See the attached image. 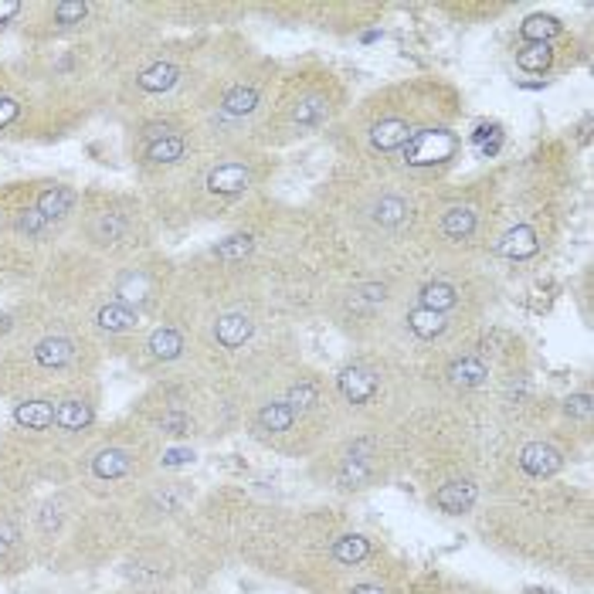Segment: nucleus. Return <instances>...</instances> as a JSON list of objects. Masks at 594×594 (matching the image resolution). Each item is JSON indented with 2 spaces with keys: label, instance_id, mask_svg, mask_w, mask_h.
Segmentation results:
<instances>
[{
  "label": "nucleus",
  "instance_id": "dca6fc26",
  "mask_svg": "<svg viewBox=\"0 0 594 594\" xmlns=\"http://www.w3.org/2000/svg\"><path fill=\"white\" fill-rule=\"evenodd\" d=\"M177 79H181V71H177V65H170V61H153L150 69H143L140 75H136V85H140L143 92H170L173 85H177Z\"/></svg>",
  "mask_w": 594,
  "mask_h": 594
},
{
  "label": "nucleus",
  "instance_id": "e433bc0d",
  "mask_svg": "<svg viewBox=\"0 0 594 594\" xmlns=\"http://www.w3.org/2000/svg\"><path fill=\"white\" fill-rule=\"evenodd\" d=\"M187 462H194V452H190V449H167V452H163V466H170V469L187 466Z\"/></svg>",
  "mask_w": 594,
  "mask_h": 594
},
{
  "label": "nucleus",
  "instance_id": "aec40b11",
  "mask_svg": "<svg viewBox=\"0 0 594 594\" xmlns=\"http://www.w3.org/2000/svg\"><path fill=\"white\" fill-rule=\"evenodd\" d=\"M408 329L414 333V337H422V339H435V337L445 333V316L418 306V310L408 312Z\"/></svg>",
  "mask_w": 594,
  "mask_h": 594
},
{
  "label": "nucleus",
  "instance_id": "72a5a7b5",
  "mask_svg": "<svg viewBox=\"0 0 594 594\" xmlns=\"http://www.w3.org/2000/svg\"><path fill=\"white\" fill-rule=\"evenodd\" d=\"M289 408L296 411V408H312L316 404V387L312 384H299V387H292L289 391V401H285Z\"/></svg>",
  "mask_w": 594,
  "mask_h": 594
},
{
  "label": "nucleus",
  "instance_id": "f257e3e1",
  "mask_svg": "<svg viewBox=\"0 0 594 594\" xmlns=\"http://www.w3.org/2000/svg\"><path fill=\"white\" fill-rule=\"evenodd\" d=\"M455 153V136L445 133V129H424V133H414L408 143H404V156H408L411 167H428V163H441Z\"/></svg>",
  "mask_w": 594,
  "mask_h": 594
},
{
  "label": "nucleus",
  "instance_id": "a211bd4d",
  "mask_svg": "<svg viewBox=\"0 0 594 594\" xmlns=\"http://www.w3.org/2000/svg\"><path fill=\"white\" fill-rule=\"evenodd\" d=\"M537 231L534 227H513L506 238L499 241V255H506V258H530V255H537Z\"/></svg>",
  "mask_w": 594,
  "mask_h": 594
},
{
  "label": "nucleus",
  "instance_id": "412c9836",
  "mask_svg": "<svg viewBox=\"0 0 594 594\" xmlns=\"http://www.w3.org/2000/svg\"><path fill=\"white\" fill-rule=\"evenodd\" d=\"M374 221L384 227H401L408 221V204L397 198V194H384V198L374 204Z\"/></svg>",
  "mask_w": 594,
  "mask_h": 594
},
{
  "label": "nucleus",
  "instance_id": "2eb2a0df",
  "mask_svg": "<svg viewBox=\"0 0 594 594\" xmlns=\"http://www.w3.org/2000/svg\"><path fill=\"white\" fill-rule=\"evenodd\" d=\"M408 140H411V126L404 123V119H381L377 126L370 129V143H374L377 150H384V153H391V150H397V146H404Z\"/></svg>",
  "mask_w": 594,
  "mask_h": 594
},
{
  "label": "nucleus",
  "instance_id": "4c0bfd02",
  "mask_svg": "<svg viewBox=\"0 0 594 594\" xmlns=\"http://www.w3.org/2000/svg\"><path fill=\"white\" fill-rule=\"evenodd\" d=\"M24 11V4H17V0H0V24H7L11 17H17Z\"/></svg>",
  "mask_w": 594,
  "mask_h": 594
},
{
  "label": "nucleus",
  "instance_id": "a878e982",
  "mask_svg": "<svg viewBox=\"0 0 594 594\" xmlns=\"http://www.w3.org/2000/svg\"><path fill=\"white\" fill-rule=\"evenodd\" d=\"M292 422H296V411L289 408V404H265V408L258 411V424L265 432H289Z\"/></svg>",
  "mask_w": 594,
  "mask_h": 594
},
{
  "label": "nucleus",
  "instance_id": "58836bf2",
  "mask_svg": "<svg viewBox=\"0 0 594 594\" xmlns=\"http://www.w3.org/2000/svg\"><path fill=\"white\" fill-rule=\"evenodd\" d=\"M354 594H384V591L374 588V584H360V588H354Z\"/></svg>",
  "mask_w": 594,
  "mask_h": 594
},
{
  "label": "nucleus",
  "instance_id": "c9c22d12",
  "mask_svg": "<svg viewBox=\"0 0 594 594\" xmlns=\"http://www.w3.org/2000/svg\"><path fill=\"white\" fill-rule=\"evenodd\" d=\"M21 116V102L11 96H0V129H7Z\"/></svg>",
  "mask_w": 594,
  "mask_h": 594
},
{
  "label": "nucleus",
  "instance_id": "423d86ee",
  "mask_svg": "<svg viewBox=\"0 0 594 594\" xmlns=\"http://www.w3.org/2000/svg\"><path fill=\"white\" fill-rule=\"evenodd\" d=\"M476 499H479V489L472 482H445L435 493V506L441 513H449V516H462V513L476 506Z\"/></svg>",
  "mask_w": 594,
  "mask_h": 594
},
{
  "label": "nucleus",
  "instance_id": "b1692460",
  "mask_svg": "<svg viewBox=\"0 0 594 594\" xmlns=\"http://www.w3.org/2000/svg\"><path fill=\"white\" fill-rule=\"evenodd\" d=\"M441 231L455 241L469 238V235L476 231V214L469 211V208H449L445 218H441Z\"/></svg>",
  "mask_w": 594,
  "mask_h": 594
},
{
  "label": "nucleus",
  "instance_id": "473e14b6",
  "mask_svg": "<svg viewBox=\"0 0 594 594\" xmlns=\"http://www.w3.org/2000/svg\"><path fill=\"white\" fill-rule=\"evenodd\" d=\"M17 543H21V526H17L11 516H4V520H0V557H7Z\"/></svg>",
  "mask_w": 594,
  "mask_h": 594
},
{
  "label": "nucleus",
  "instance_id": "20e7f679",
  "mask_svg": "<svg viewBox=\"0 0 594 594\" xmlns=\"http://www.w3.org/2000/svg\"><path fill=\"white\" fill-rule=\"evenodd\" d=\"M88 469H92V476H96V479L119 482V479H126L129 472H133V455H129L126 449L106 445V449H99V452L92 455Z\"/></svg>",
  "mask_w": 594,
  "mask_h": 594
},
{
  "label": "nucleus",
  "instance_id": "6ab92c4d",
  "mask_svg": "<svg viewBox=\"0 0 594 594\" xmlns=\"http://www.w3.org/2000/svg\"><path fill=\"white\" fill-rule=\"evenodd\" d=\"M486 377H489V370L476 357H462V360H455L452 367H449V381L455 387H479Z\"/></svg>",
  "mask_w": 594,
  "mask_h": 594
},
{
  "label": "nucleus",
  "instance_id": "5701e85b",
  "mask_svg": "<svg viewBox=\"0 0 594 594\" xmlns=\"http://www.w3.org/2000/svg\"><path fill=\"white\" fill-rule=\"evenodd\" d=\"M561 31V21L551 14H534L524 21V28H520V34H524L530 44H547Z\"/></svg>",
  "mask_w": 594,
  "mask_h": 594
},
{
  "label": "nucleus",
  "instance_id": "0eeeda50",
  "mask_svg": "<svg viewBox=\"0 0 594 594\" xmlns=\"http://www.w3.org/2000/svg\"><path fill=\"white\" fill-rule=\"evenodd\" d=\"M96 326H99L102 333H113V337H119V333H133L136 326H140V312L133 310V306H123V302H106V306H99L96 310Z\"/></svg>",
  "mask_w": 594,
  "mask_h": 594
},
{
  "label": "nucleus",
  "instance_id": "39448f33",
  "mask_svg": "<svg viewBox=\"0 0 594 594\" xmlns=\"http://www.w3.org/2000/svg\"><path fill=\"white\" fill-rule=\"evenodd\" d=\"M34 204H38V211H42L51 225H61V221L75 211L79 194H75L71 187H65V184H48V187H42V194H38Z\"/></svg>",
  "mask_w": 594,
  "mask_h": 594
},
{
  "label": "nucleus",
  "instance_id": "f704fd0d",
  "mask_svg": "<svg viewBox=\"0 0 594 594\" xmlns=\"http://www.w3.org/2000/svg\"><path fill=\"white\" fill-rule=\"evenodd\" d=\"M564 411L571 418H591V394H574L567 397Z\"/></svg>",
  "mask_w": 594,
  "mask_h": 594
},
{
  "label": "nucleus",
  "instance_id": "a19ab883",
  "mask_svg": "<svg viewBox=\"0 0 594 594\" xmlns=\"http://www.w3.org/2000/svg\"><path fill=\"white\" fill-rule=\"evenodd\" d=\"M146 594H160V591H146Z\"/></svg>",
  "mask_w": 594,
  "mask_h": 594
},
{
  "label": "nucleus",
  "instance_id": "9d476101",
  "mask_svg": "<svg viewBox=\"0 0 594 594\" xmlns=\"http://www.w3.org/2000/svg\"><path fill=\"white\" fill-rule=\"evenodd\" d=\"M14 422L28 432H48L55 428V401H44V397H34V401H21L14 408Z\"/></svg>",
  "mask_w": 594,
  "mask_h": 594
},
{
  "label": "nucleus",
  "instance_id": "ddd939ff",
  "mask_svg": "<svg viewBox=\"0 0 594 594\" xmlns=\"http://www.w3.org/2000/svg\"><path fill=\"white\" fill-rule=\"evenodd\" d=\"M187 153V140L173 129L170 136H160L153 143H143V160L153 163V167H167V163H177L181 156Z\"/></svg>",
  "mask_w": 594,
  "mask_h": 594
},
{
  "label": "nucleus",
  "instance_id": "bb28decb",
  "mask_svg": "<svg viewBox=\"0 0 594 594\" xmlns=\"http://www.w3.org/2000/svg\"><path fill=\"white\" fill-rule=\"evenodd\" d=\"M88 4L85 0H58L55 7H51V14H55V21L61 24V28H75V24H82L85 17H88Z\"/></svg>",
  "mask_w": 594,
  "mask_h": 594
},
{
  "label": "nucleus",
  "instance_id": "7ed1b4c3",
  "mask_svg": "<svg viewBox=\"0 0 594 594\" xmlns=\"http://www.w3.org/2000/svg\"><path fill=\"white\" fill-rule=\"evenodd\" d=\"M92 422H96V408L85 397H65L55 404V428L65 435H79L85 428H92Z\"/></svg>",
  "mask_w": 594,
  "mask_h": 594
},
{
  "label": "nucleus",
  "instance_id": "1a4fd4ad",
  "mask_svg": "<svg viewBox=\"0 0 594 594\" xmlns=\"http://www.w3.org/2000/svg\"><path fill=\"white\" fill-rule=\"evenodd\" d=\"M520 469H524L526 476H534V479L553 476L561 469V452L551 449V445H543V441H534V445H526L524 452H520Z\"/></svg>",
  "mask_w": 594,
  "mask_h": 594
},
{
  "label": "nucleus",
  "instance_id": "f3484780",
  "mask_svg": "<svg viewBox=\"0 0 594 594\" xmlns=\"http://www.w3.org/2000/svg\"><path fill=\"white\" fill-rule=\"evenodd\" d=\"M146 350L156 357V360H177L184 354V337L173 329V326H156L150 339H146Z\"/></svg>",
  "mask_w": 594,
  "mask_h": 594
},
{
  "label": "nucleus",
  "instance_id": "9b49d317",
  "mask_svg": "<svg viewBox=\"0 0 594 594\" xmlns=\"http://www.w3.org/2000/svg\"><path fill=\"white\" fill-rule=\"evenodd\" d=\"M126 218L116 211H102V214H92V221H88V238L96 241V245H106V248H113L119 241L126 238Z\"/></svg>",
  "mask_w": 594,
  "mask_h": 594
},
{
  "label": "nucleus",
  "instance_id": "cd10ccee",
  "mask_svg": "<svg viewBox=\"0 0 594 594\" xmlns=\"http://www.w3.org/2000/svg\"><path fill=\"white\" fill-rule=\"evenodd\" d=\"M255 102H258V96H255V88H245V85H235L231 92L225 96V102H221V109H225L227 116H248L255 109Z\"/></svg>",
  "mask_w": 594,
  "mask_h": 594
},
{
  "label": "nucleus",
  "instance_id": "c85d7f7f",
  "mask_svg": "<svg viewBox=\"0 0 594 594\" xmlns=\"http://www.w3.org/2000/svg\"><path fill=\"white\" fill-rule=\"evenodd\" d=\"M551 61H553L551 44H530V48H524V51L516 55V65L524 71H543V69H551Z\"/></svg>",
  "mask_w": 594,
  "mask_h": 594
},
{
  "label": "nucleus",
  "instance_id": "f03ea898",
  "mask_svg": "<svg viewBox=\"0 0 594 594\" xmlns=\"http://www.w3.org/2000/svg\"><path fill=\"white\" fill-rule=\"evenodd\" d=\"M75 357H79V347H75V339L61 337V333H51V337H44L34 343V364L44 370H65L75 364Z\"/></svg>",
  "mask_w": 594,
  "mask_h": 594
},
{
  "label": "nucleus",
  "instance_id": "2f4dec72",
  "mask_svg": "<svg viewBox=\"0 0 594 594\" xmlns=\"http://www.w3.org/2000/svg\"><path fill=\"white\" fill-rule=\"evenodd\" d=\"M326 113V106L320 99H306V102H299L296 109H292V119H296L299 126H316L320 119H323Z\"/></svg>",
  "mask_w": 594,
  "mask_h": 594
},
{
  "label": "nucleus",
  "instance_id": "6e6552de",
  "mask_svg": "<svg viewBox=\"0 0 594 594\" xmlns=\"http://www.w3.org/2000/svg\"><path fill=\"white\" fill-rule=\"evenodd\" d=\"M339 391H343V397L350 404H367L370 397L377 394V377H374V370L354 364V367H347L339 374Z\"/></svg>",
  "mask_w": 594,
  "mask_h": 594
},
{
  "label": "nucleus",
  "instance_id": "ea45409f",
  "mask_svg": "<svg viewBox=\"0 0 594 594\" xmlns=\"http://www.w3.org/2000/svg\"><path fill=\"white\" fill-rule=\"evenodd\" d=\"M526 594H553V591H543V588H530Z\"/></svg>",
  "mask_w": 594,
  "mask_h": 594
},
{
  "label": "nucleus",
  "instance_id": "393cba45",
  "mask_svg": "<svg viewBox=\"0 0 594 594\" xmlns=\"http://www.w3.org/2000/svg\"><path fill=\"white\" fill-rule=\"evenodd\" d=\"M367 553H370V543L360 534H347V537H339L333 543V557H337L339 564H360Z\"/></svg>",
  "mask_w": 594,
  "mask_h": 594
},
{
  "label": "nucleus",
  "instance_id": "4be33fe9",
  "mask_svg": "<svg viewBox=\"0 0 594 594\" xmlns=\"http://www.w3.org/2000/svg\"><path fill=\"white\" fill-rule=\"evenodd\" d=\"M455 302H459V296H455V289L449 283H428L422 289V310H432L445 316Z\"/></svg>",
  "mask_w": 594,
  "mask_h": 594
},
{
  "label": "nucleus",
  "instance_id": "f8f14e48",
  "mask_svg": "<svg viewBox=\"0 0 594 594\" xmlns=\"http://www.w3.org/2000/svg\"><path fill=\"white\" fill-rule=\"evenodd\" d=\"M248 181H252V173L241 167V163H225V167L211 170L208 190L218 194V198H235V194H241L248 187Z\"/></svg>",
  "mask_w": 594,
  "mask_h": 594
},
{
  "label": "nucleus",
  "instance_id": "7c9ffc66",
  "mask_svg": "<svg viewBox=\"0 0 594 594\" xmlns=\"http://www.w3.org/2000/svg\"><path fill=\"white\" fill-rule=\"evenodd\" d=\"M364 479H367V462H364V459H357V455H350V459H347V466L339 469V486L357 489Z\"/></svg>",
  "mask_w": 594,
  "mask_h": 594
},
{
  "label": "nucleus",
  "instance_id": "c756f323",
  "mask_svg": "<svg viewBox=\"0 0 594 594\" xmlns=\"http://www.w3.org/2000/svg\"><path fill=\"white\" fill-rule=\"evenodd\" d=\"M248 252H252V238H248V235H235V238L218 241V248H214V255H218L221 262H238V258H245Z\"/></svg>",
  "mask_w": 594,
  "mask_h": 594
},
{
  "label": "nucleus",
  "instance_id": "4468645a",
  "mask_svg": "<svg viewBox=\"0 0 594 594\" xmlns=\"http://www.w3.org/2000/svg\"><path fill=\"white\" fill-rule=\"evenodd\" d=\"M214 337H218L221 347H241V343L252 339V320L241 316V312H227L214 323Z\"/></svg>",
  "mask_w": 594,
  "mask_h": 594
}]
</instances>
